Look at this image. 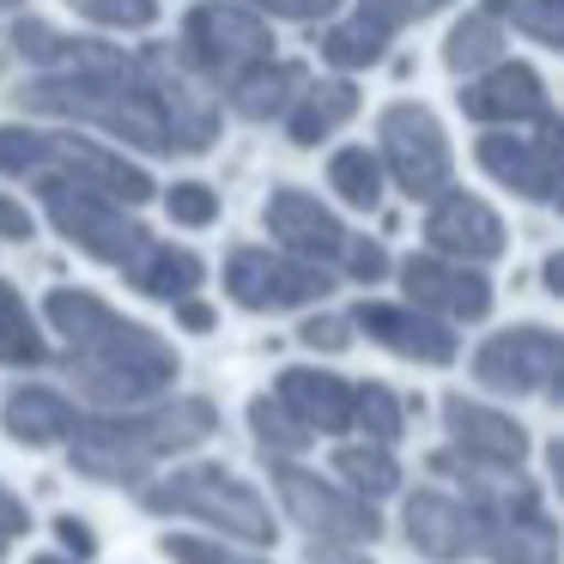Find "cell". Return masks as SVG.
Segmentation results:
<instances>
[{
	"instance_id": "6da1fadb",
	"label": "cell",
	"mask_w": 564,
	"mask_h": 564,
	"mask_svg": "<svg viewBox=\"0 0 564 564\" xmlns=\"http://www.w3.org/2000/svg\"><path fill=\"white\" fill-rule=\"evenodd\" d=\"M43 316H50L55 334L67 340V382L98 406H140L159 389H171L176 370H183L171 340H159L152 328L116 316V310L91 292L62 285V292H50Z\"/></svg>"
},
{
	"instance_id": "7a4b0ae2",
	"label": "cell",
	"mask_w": 564,
	"mask_h": 564,
	"mask_svg": "<svg viewBox=\"0 0 564 564\" xmlns=\"http://www.w3.org/2000/svg\"><path fill=\"white\" fill-rule=\"evenodd\" d=\"M19 110L67 116V122H98L104 134L128 140V147H140V152H176L147 67H134L122 50H110V43H86V55H79L74 67L25 79V86H19Z\"/></svg>"
},
{
	"instance_id": "3957f363",
	"label": "cell",
	"mask_w": 564,
	"mask_h": 564,
	"mask_svg": "<svg viewBox=\"0 0 564 564\" xmlns=\"http://www.w3.org/2000/svg\"><path fill=\"white\" fill-rule=\"evenodd\" d=\"M219 413L213 401H164V406H140V413H104L74 425V474L86 479H110V486H134L147 479L164 455L195 449L200 437H213Z\"/></svg>"
},
{
	"instance_id": "277c9868",
	"label": "cell",
	"mask_w": 564,
	"mask_h": 564,
	"mask_svg": "<svg viewBox=\"0 0 564 564\" xmlns=\"http://www.w3.org/2000/svg\"><path fill=\"white\" fill-rule=\"evenodd\" d=\"M0 171L25 176V183H79L98 195L140 207L152 195V176L116 152L91 147L79 134H37V128H0Z\"/></svg>"
},
{
	"instance_id": "5b68a950",
	"label": "cell",
	"mask_w": 564,
	"mask_h": 564,
	"mask_svg": "<svg viewBox=\"0 0 564 564\" xmlns=\"http://www.w3.org/2000/svg\"><path fill=\"white\" fill-rule=\"evenodd\" d=\"M147 503L152 516H195V522L219 528V534H237V540H256V546H268L273 540V516L268 503L256 498V486H243L237 474H225V467H176L171 479H159V486H147Z\"/></svg>"
},
{
	"instance_id": "8992f818",
	"label": "cell",
	"mask_w": 564,
	"mask_h": 564,
	"mask_svg": "<svg viewBox=\"0 0 564 564\" xmlns=\"http://www.w3.org/2000/svg\"><path fill=\"white\" fill-rule=\"evenodd\" d=\"M37 188H43V207H50L55 231H62L67 243H79L86 256L110 261V268L134 273L140 261L152 256V243H159L147 225L128 219L122 200L98 195V188H79V183H37Z\"/></svg>"
},
{
	"instance_id": "52a82bcc",
	"label": "cell",
	"mask_w": 564,
	"mask_h": 564,
	"mask_svg": "<svg viewBox=\"0 0 564 564\" xmlns=\"http://www.w3.org/2000/svg\"><path fill=\"white\" fill-rule=\"evenodd\" d=\"M183 55L195 74L231 86L256 62H273V31L261 25V13H249L243 0H207L183 25Z\"/></svg>"
},
{
	"instance_id": "ba28073f",
	"label": "cell",
	"mask_w": 564,
	"mask_h": 564,
	"mask_svg": "<svg viewBox=\"0 0 564 564\" xmlns=\"http://www.w3.org/2000/svg\"><path fill=\"white\" fill-rule=\"evenodd\" d=\"M443 425L455 437V455H437V474H462V479H503L522 467L528 455V431L510 413H491V406L449 394L443 401Z\"/></svg>"
},
{
	"instance_id": "9c48e42d",
	"label": "cell",
	"mask_w": 564,
	"mask_h": 564,
	"mask_svg": "<svg viewBox=\"0 0 564 564\" xmlns=\"http://www.w3.org/2000/svg\"><path fill=\"white\" fill-rule=\"evenodd\" d=\"M479 522V540L474 552H486L491 564H558V534H552V516L540 503L534 486H503V491H486L474 510Z\"/></svg>"
},
{
	"instance_id": "30bf717a",
	"label": "cell",
	"mask_w": 564,
	"mask_h": 564,
	"mask_svg": "<svg viewBox=\"0 0 564 564\" xmlns=\"http://www.w3.org/2000/svg\"><path fill=\"white\" fill-rule=\"evenodd\" d=\"M273 486H280V503L292 510V522L304 534H316L322 546H365V540L382 534L370 498H358L346 486H322L316 474H304L292 462H273Z\"/></svg>"
},
{
	"instance_id": "8fae6325",
	"label": "cell",
	"mask_w": 564,
	"mask_h": 564,
	"mask_svg": "<svg viewBox=\"0 0 564 564\" xmlns=\"http://www.w3.org/2000/svg\"><path fill=\"white\" fill-rule=\"evenodd\" d=\"M377 140L406 195H437L449 183V140H443V122L425 104H389L377 122Z\"/></svg>"
},
{
	"instance_id": "7c38bea8",
	"label": "cell",
	"mask_w": 564,
	"mask_h": 564,
	"mask_svg": "<svg viewBox=\"0 0 564 564\" xmlns=\"http://www.w3.org/2000/svg\"><path fill=\"white\" fill-rule=\"evenodd\" d=\"M225 292L243 310H297L328 292V273L316 261H292V256H273V249H237L225 261Z\"/></svg>"
},
{
	"instance_id": "4fadbf2b",
	"label": "cell",
	"mask_w": 564,
	"mask_h": 564,
	"mask_svg": "<svg viewBox=\"0 0 564 564\" xmlns=\"http://www.w3.org/2000/svg\"><path fill=\"white\" fill-rule=\"evenodd\" d=\"M558 334L540 328V322H528V328H503L491 334L486 346L474 352V377L486 382V389H510V394H540L558 382Z\"/></svg>"
},
{
	"instance_id": "5bb4252c",
	"label": "cell",
	"mask_w": 564,
	"mask_h": 564,
	"mask_svg": "<svg viewBox=\"0 0 564 564\" xmlns=\"http://www.w3.org/2000/svg\"><path fill=\"white\" fill-rule=\"evenodd\" d=\"M140 67H147L152 91H159V110H164V128H171V147L176 152H207L213 134H219V104L200 98V86L183 74L176 50H152Z\"/></svg>"
},
{
	"instance_id": "9a60e30c",
	"label": "cell",
	"mask_w": 564,
	"mask_h": 564,
	"mask_svg": "<svg viewBox=\"0 0 564 564\" xmlns=\"http://www.w3.org/2000/svg\"><path fill=\"white\" fill-rule=\"evenodd\" d=\"M479 171H491L503 188L528 200H552L558 188V128L540 122V134H486L479 140Z\"/></svg>"
},
{
	"instance_id": "2e32d148",
	"label": "cell",
	"mask_w": 564,
	"mask_h": 564,
	"mask_svg": "<svg viewBox=\"0 0 564 564\" xmlns=\"http://www.w3.org/2000/svg\"><path fill=\"white\" fill-rule=\"evenodd\" d=\"M462 110L474 116V122H552L546 86H540V74L522 62L479 67V79L462 86Z\"/></svg>"
},
{
	"instance_id": "e0dca14e",
	"label": "cell",
	"mask_w": 564,
	"mask_h": 564,
	"mask_svg": "<svg viewBox=\"0 0 564 564\" xmlns=\"http://www.w3.org/2000/svg\"><path fill=\"white\" fill-rule=\"evenodd\" d=\"M268 231L280 237L297 261H316V268H322V261H340L346 243H352V237H346V225L334 219L316 195H304V188H273Z\"/></svg>"
},
{
	"instance_id": "ac0fdd59",
	"label": "cell",
	"mask_w": 564,
	"mask_h": 564,
	"mask_svg": "<svg viewBox=\"0 0 564 564\" xmlns=\"http://www.w3.org/2000/svg\"><path fill=\"white\" fill-rule=\"evenodd\" d=\"M358 328L370 334L377 346L413 358V365H455V328L413 304H358Z\"/></svg>"
},
{
	"instance_id": "d6986e66",
	"label": "cell",
	"mask_w": 564,
	"mask_h": 564,
	"mask_svg": "<svg viewBox=\"0 0 564 564\" xmlns=\"http://www.w3.org/2000/svg\"><path fill=\"white\" fill-rule=\"evenodd\" d=\"M401 285L413 292V310H443V316H455V322H479L491 310V285L449 256L401 261Z\"/></svg>"
},
{
	"instance_id": "ffe728a7",
	"label": "cell",
	"mask_w": 564,
	"mask_h": 564,
	"mask_svg": "<svg viewBox=\"0 0 564 564\" xmlns=\"http://www.w3.org/2000/svg\"><path fill=\"white\" fill-rule=\"evenodd\" d=\"M425 237L437 243V256H449V261H491V256H503L498 213H491L486 200H474V195H449V188H437V200H431Z\"/></svg>"
},
{
	"instance_id": "44dd1931",
	"label": "cell",
	"mask_w": 564,
	"mask_h": 564,
	"mask_svg": "<svg viewBox=\"0 0 564 564\" xmlns=\"http://www.w3.org/2000/svg\"><path fill=\"white\" fill-rule=\"evenodd\" d=\"M406 540H413L425 558L455 564V558H467V552H474L479 522H474V510H467V503L443 498V491H419V498H406Z\"/></svg>"
},
{
	"instance_id": "7402d4cb",
	"label": "cell",
	"mask_w": 564,
	"mask_h": 564,
	"mask_svg": "<svg viewBox=\"0 0 564 564\" xmlns=\"http://www.w3.org/2000/svg\"><path fill=\"white\" fill-rule=\"evenodd\" d=\"M352 389H358V382H346V377L292 365V370H280V389H273V394H280V401L292 406L310 431H346V425H352Z\"/></svg>"
},
{
	"instance_id": "603a6c76",
	"label": "cell",
	"mask_w": 564,
	"mask_h": 564,
	"mask_svg": "<svg viewBox=\"0 0 564 564\" xmlns=\"http://www.w3.org/2000/svg\"><path fill=\"white\" fill-rule=\"evenodd\" d=\"M225 91H231V110L243 116V122H273V116H285V110H292V98L304 91V67L256 62L249 74H237Z\"/></svg>"
},
{
	"instance_id": "cb8c5ba5",
	"label": "cell",
	"mask_w": 564,
	"mask_h": 564,
	"mask_svg": "<svg viewBox=\"0 0 564 564\" xmlns=\"http://www.w3.org/2000/svg\"><path fill=\"white\" fill-rule=\"evenodd\" d=\"M358 116V86L352 79H328V86H304L285 110V128H292L297 147H316L322 134H334L340 122Z\"/></svg>"
},
{
	"instance_id": "d4e9b609",
	"label": "cell",
	"mask_w": 564,
	"mask_h": 564,
	"mask_svg": "<svg viewBox=\"0 0 564 564\" xmlns=\"http://www.w3.org/2000/svg\"><path fill=\"white\" fill-rule=\"evenodd\" d=\"M74 425H79L74 401L55 394V389H19L13 401H7V431H13L19 443H31V449L74 437Z\"/></svg>"
},
{
	"instance_id": "484cf974",
	"label": "cell",
	"mask_w": 564,
	"mask_h": 564,
	"mask_svg": "<svg viewBox=\"0 0 564 564\" xmlns=\"http://www.w3.org/2000/svg\"><path fill=\"white\" fill-rule=\"evenodd\" d=\"M503 50V7H474V13L462 19V25L449 31V50H443V62L455 67V74H479V67H491Z\"/></svg>"
},
{
	"instance_id": "4316f807",
	"label": "cell",
	"mask_w": 564,
	"mask_h": 564,
	"mask_svg": "<svg viewBox=\"0 0 564 564\" xmlns=\"http://www.w3.org/2000/svg\"><path fill=\"white\" fill-rule=\"evenodd\" d=\"M43 358H50V346H43L37 322H31L25 297H19V285L0 280V365L13 370H37Z\"/></svg>"
},
{
	"instance_id": "83f0119b",
	"label": "cell",
	"mask_w": 564,
	"mask_h": 564,
	"mask_svg": "<svg viewBox=\"0 0 564 564\" xmlns=\"http://www.w3.org/2000/svg\"><path fill=\"white\" fill-rule=\"evenodd\" d=\"M334 474L346 479V491L358 498H389L401 486V462L389 455V443H352V449H334Z\"/></svg>"
},
{
	"instance_id": "f1b7e54d",
	"label": "cell",
	"mask_w": 564,
	"mask_h": 564,
	"mask_svg": "<svg viewBox=\"0 0 564 564\" xmlns=\"http://www.w3.org/2000/svg\"><path fill=\"white\" fill-rule=\"evenodd\" d=\"M128 280H134L147 297H176V304H183V297L200 285V256H188V249H176V243H152V256L140 261Z\"/></svg>"
},
{
	"instance_id": "f546056e",
	"label": "cell",
	"mask_w": 564,
	"mask_h": 564,
	"mask_svg": "<svg viewBox=\"0 0 564 564\" xmlns=\"http://www.w3.org/2000/svg\"><path fill=\"white\" fill-rule=\"evenodd\" d=\"M249 425H256L261 449H268V462H292L297 449H310V437L316 431L304 425V419L292 413V406L280 401V394H261L256 406H249Z\"/></svg>"
},
{
	"instance_id": "4dcf8cb0",
	"label": "cell",
	"mask_w": 564,
	"mask_h": 564,
	"mask_svg": "<svg viewBox=\"0 0 564 564\" xmlns=\"http://www.w3.org/2000/svg\"><path fill=\"white\" fill-rule=\"evenodd\" d=\"M328 183H334V195H340L346 207H377V200H382V164H377V152H370V147L334 152V159H328Z\"/></svg>"
},
{
	"instance_id": "1f68e13d",
	"label": "cell",
	"mask_w": 564,
	"mask_h": 564,
	"mask_svg": "<svg viewBox=\"0 0 564 564\" xmlns=\"http://www.w3.org/2000/svg\"><path fill=\"white\" fill-rule=\"evenodd\" d=\"M382 50H389V31L382 25H370L365 13L358 19H346V25H334L328 37H322V62H334V67H370V62H382Z\"/></svg>"
},
{
	"instance_id": "d6a6232c",
	"label": "cell",
	"mask_w": 564,
	"mask_h": 564,
	"mask_svg": "<svg viewBox=\"0 0 564 564\" xmlns=\"http://www.w3.org/2000/svg\"><path fill=\"white\" fill-rule=\"evenodd\" d=\"M13 50L25 55L31 67L55 74V67H74L79 55H86V37H62V31L37 25V19H19V25H13Z\"/></svg>"
},
{
	"instance_id": "836d02e7",
	"label": "cell",
	"mask_w": 564,
	"mask_h": 564,
	"mask_svg": "<svg viewBox=\"0 0 564 564\" xmlns=\"http://www.w3.org/2000/svg\"><path fill=\"white\" fill-rule=\"evenodd\" d=\"M352 425L365 431L370 443H394V437H401V401H394V389H382V382L352 389Z\"/></svg>"
},
{
	"instance_id": "e575fe53",
	"label": "cell",
	"mask_w": 564,
	"mask_h": 564,
	"mask_svg": "<svg viewBox=\"0 0 564 564\" xmlns=\"http://www.w3.org/2000/svg\"><path fill=\"white\" fill-rule=\"evenodd\" d=\"M510 19H516V31H528V37L546 43V50L564 43V0H516Z\"/></svg>"
},
{
	"instance_id": "d590c367",
	"label": "cell",
	"mask_w": 564,
	"mask_h": 564,
	"mask_svg": "<svg viewBox=\"0 0 564 564\" xmlns=\"http://www.w3.org/2000/svg\"><path fill=\"white\" fill-rule=\"evenodd\" d=\"M74 7L110 31H147L159 19V0H74Z\"/></svg>"
},
{
	"instance_id": "8d00e7d4",
	"label": "cell",
	"mask_w": 564,
	"mask_h": 564,
	"mask_svg": "<svg viewBox=\"0 0 564 564\" xmlns=\"http://www.w3.org/2000/svg\"><path fill=\"white\" fill-rule=\"evenodd\" d=\"M164 207H171V219L188 225V231H207V225L219 219V195H213L207 183H176L171 195H164Z\"/></svg>"
},
{
	"instance_id": "74e56055",
	"label": "cell",
	"mask_w": 564,
	"mask_h": 564,
	"mask_svg": "<svg viewBox=\"0 0 564 564\" xmlns=\"http://www.w3.org/2000/svg\"><path fill=\"white\" fill-rule=\"evenodd\" d=\"M164 558H176V564H261L256 552H237L225 540H188V534L164 540Z\"/></svg>"
},
{
	"instance_id": "f35d334b",
	"label": "cell",
	"mask_w": 564,
	"mask_h": 564,
	"mask_svg": "<svg viewBox=\"0 0 564 564\" xmlns=\"http://www.w3.org/2000/svg\"><path fill=\"white\" fill-rule=\"evenodd\" d=\"M437 7H443V0H365L358 13H365L370 25H382V31H389V37H394V31H401V25H413V19H431V13H437Z\"/></svg>"
},
{
	"instance_id": "ab89813d",
	"label": "cell",
	"mask_w": 564,
	"mask_h": 564,
	"mask_svg": "<svg viewBox=\"0 0 564 564\" xmlns=\"http://www.w3.org/2000/svg\"><path fill=\"white\" fill-rule=\"evenodd\" d=\"M340 268L352 273V280H365V285H377L382 273H389V256H382L377 243H365V237H352L346 243V256H340Z\"/></svg>"
},
{
	"instance_id": "60d3db41",
	"label": "cell",
	"mask_w": 564,
	"mask_h": 564,
	"mask_svg": "<svg viewBox=\"0 0 564 564\" xmlns=\"http://www.w3.org/2000/svg\"><path fill=\"white\" fill-rule=\"evenodd\" d=\"M249 13H268V19H328L334 7H340V0H243Z\"/></svg>"
},
{
	"instance_id": "b9f144b4",
	"label": "cell",
	"mask_w": 564,
	"mask_h": 564,
	"mask_svg": "<svg viewBox=\"0 0 564 564\" xmlns=\"http://www.w3.org/2000/svg\"><path fill=\"white\" fill-rule=\"evenodd\" d=\"M346 334H352V322H340V316H310L297 340H304V346H316V352H346V346H352Z\"/></svg>"
},
{
	"instance_id": "7bdbcfd3",
	"label": "cell",
	"mask_w": 564,
	"mask_h": 564,
	"mask_svg": "<svg viewBox=\"0 0 564 564\" xmlns=\"http://www.w3.org/2000/svg\"><path fill=\"white\" fill-rule=\"evenodd\" d=\"M55 534H62V546L79 552V558H91V552H98V540H91V528L79 522V516H62V522H55Z\"/></svg>"
},
{
	"instance_id": "ee69618b",
	"label": "cell",
	"mask_w": 564,
	"mask_h": 564,
	"mask_svg": "<svg viewBox=\"0 0 564 564\" xmlns=\"http://www.w3.org/2000/svg\"><path fill=\"white\" fill-rule=\"evenodd\" d=\"M25 522H31V516H25V503H19L13 491L0 486V534H7V540H13V534H25Z\"/></svg>"
},
{
	"instance_id": "f6af8a7d",
	"label": "cell",
	"mask_w": 564,
	"mask_h": 564,
	"mask_svg": "<svg viewBox=\"0 0 564 564\" xmlns=\"http://www.w3.org/2000/svg\"><path fill=\"white\" fill-rule=\"evenodd\" d=\"M0 231H7V237H31V213H19L13 200H0Z\"/></svg>"
},
{
	"instance_id": "bcb514c9",
	"label": "cell",
	"mask_w": 564,
	"mask_h": 564,
	"mask_svg": "<svg viewBox=\"0 0 564 564\" xmlns=\"http://www.w3.org/2000/svg\"><path fill=\"white\" fill-rule=\"evenodd\" d=\"M183 322L188 328H213V310L207 304H183Z\"/></svg>"
},
{
	"instance_id": "7dc6e473",
	"label": "cell",
	"mask_w": 564,
	"mask_h": 564,
	"mask_svg": "<svg viewBox=\"0 0 564 564\" xmlns=\"http://www.w3.org/2000/svg\"><path fill=\"white\" fill-rule=\"evenodd\" d=\"M7 546H13V540H7V534H0V558H7Z\"/></svg>"
},
{
	"instance_id": "c3c4849f",
	"label": "cell",
	"mask_w": 564,
	"mask_h": 564,
	"mask_svg": "<svg viewBox=\"0 0 564 564\" xmlns=\"http://www.w3.org/2000/svg\"><path fill=\"white\" fill-rule=\"evenodd\" d=\"M31 564H67V558H31Z\"/></svg>"
}]
</instances>
